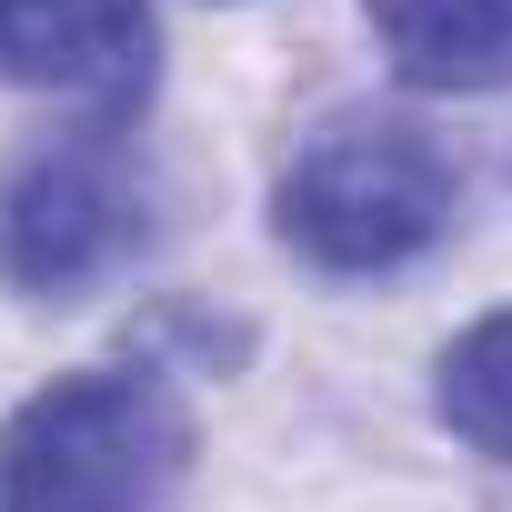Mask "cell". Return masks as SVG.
I'll list each match as a JSON object with an SVG mask.
<instances>
[{
    "instance_id": "cell-6",
    "label": "cell",
    "mask_w": 512,
    "mask_h": 512,
    "mask_svg": "<svg viewBox=\"0 0 512 512\" xmlns=\"http://www.w3.org/2000/svg\"><path fill=\"white\" fill-rule=\"evenodd\" d=\"M432 412H442L472 452L512 462V312H482V322L442 352V372H432Z\"/></svg>"
},
{
    "instance_id": "cell-4",
    "label": "cell",
    "mask_w": 512,
    "mask_h": 512,
    "mask_svg": "<svg viewBox=\"0 0 512 512\" xmlns=\"http://www.w3.org/2000/svg\"><path fill=\"white\" fill-rule=\"evenodd\" d=\"M161 61L151 0H0V81L21 91H61L101 121L141 111Z\"/></svg>"
},
{
    "instance_id": "cell-1",
    "label": "cell",
    "mask_w": 512,
    "mask_h": 512,
    "mask_svg": "<svg viewBox=\"0 0 512 512\" xmlns=\"http://www.w3.org/2000/svg\"><path fill=\"white\" fill-rule=\"evenodd\" d=\"M452 211H462V161L412 111H332L272 191V231L312 272H342V282L422 262L452 231Z\"/></svg>"
},
{
    "instance_id": "cell-2",
    "label": "cell",
    "mask_w": 512,
    "mask_h": 512,
    "mask_svg": "<svg viewBox=\"0 0 512 512\" xmlns=\"http://www.w3.org/2000/svg\"><path fill=\"white\" fill-rule=\"evenodd\" d=\"M181 482L191 412L141 362L71 372L0 422V512H171Z\"/></svg>"
},
{
    "instance_id": "cell-5",
    "label": "cell",
    "mask_w": 512,
    "mask_h": 512,
    "mask_svg": "<svg viewBox=\"0 0 512 512\" xmlns=\"http://www.w3.org/2000/svg\"><path fill=\"white\" fill-rule=\"evenodd\" d=\"M372 41L412 91H502L512 81V0H372Z\"/></svg>"
},
{
    "instance_id": "cell-3",
    "label": "cell",
    "mask_w": 512,
    "mask_h": 512,
    "mask_svg": "<svg viewBox=\"0 0 512 512\" xmlns=\"http://www.w3.org/2000/svg\"><path fill=\"white\" fill-rule=\"evenodd\" d=\"M151 231V191L141 161L111 131H81L41 161H21V181L0 191V272L41 302L91 292L101 272H121Z\"/></svg>"
}]
</instances>
